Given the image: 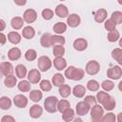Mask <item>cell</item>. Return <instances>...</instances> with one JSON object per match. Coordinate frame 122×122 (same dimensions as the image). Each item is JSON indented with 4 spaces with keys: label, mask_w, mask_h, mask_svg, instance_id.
Masks as SVG:
<instances>
[{
    "label": "cell",
    "mask_w": 122,
    "mask_h": 122,
    "mask_svg": "<svg viewBox=\"0 0 122 122\" xmlns=\"http://www.w3.org/2000/svg\"><path fill=\"white\" fill-rule=\"evenodd\" d=\"M65 44V38L61 35H51V45H64Z\"/></svg>",
    "instance_id": "8d00e7d4"
},
{
    "label": "cell",
    "mask_w": 122,
    "mask_h": 122,
    "mask_svg": "<svg viewBox=\"0 0 122 122\" xmlns=\"http://www.w3.org/2000/svg\"><path fill=\"white\" fill-rule=\"evenodd\" d=\"M107 38H108V40H109L110 42H115V41H117V40L120 38L119 31L116 30H112V31H109Z\"/></svg>",
    "instance_id": "ab89813d"
},
{
    "label": "cell",
    "mask_w": 122,
    "mask_h": 122,
    "mask_svg": "<svg viewBox=\"0 0 122 122\" xmlns=\"http://www.w3.org/2000/svg\"><path fill=\"white\" fill-rule=\"evenodd\" d=\"M0 70L4 76L10 75L13 72V67L10 62H2L0 65Z\"/></svg>",
    "instance_id": "4fadbf2b"
},
{
    "label": "cell",
    "mask_w": 122,
    "mask_h": 122,
    "mask_svg": "<svg viewBox=\"0 0 122 122\" xmlns=\"http://www.w3.org/2000/svg\"><path fill=\"white\" fill-rule=\"evenodd\" d=\"M51 83L53 84V86L59 87V86L63 85V84L65 83V78H64V76H63L61 73L57 72V73L53 74L52 79H51Z\"/></svg>",
    "instance_id": "cb8c5ba5"
},
{
    "label": "cell",
    "mask_w": 122,
    "mask_h": 122,
    "mask_svg": "<svg viewBox=\"0 0 122 122\" xmlns=\"http://www.w3.org/2000/svg\"><path fill=\"white\" fill-rule=\"evenodd\" d=\"M111 19L112 22H114L116 25L117 24H122V12L119 10L113 11L111 15Z\"/></svg>",
    "instance_id": "d590c367"
},
{
    "label": "cell",
    "mask_w": 122,
    "mask_h": 122,
    "mask_svg": "<svg viewBox=\"0 0 122 122\" xmlns=\"http://www.w3.org/2000/svg\"><path fill=\"white\" fill-rule=\"evenodd\" d=\"M87 88L88 90H90L91 92H97L99 90V83L96 80H89L87 83Z\"/></svg>",
    "instance_id": "f35d334b"
},
{
    "label": "cell",
    "mask_w": 122,
    "mask_h": 122,
    "mask_svg": "<svg viewBox=\"0 0 122 122\" xmlns=\"http://www.w3.org/2000/svg\"><path fill=\"white\" fill-rule=\"evenodd\" d=\"M107 76L111 79L117 80L122 76V69L119 66L111 67L107 71Z\"/></svg>",
    "instance_id": "8992f818"
},
{
    "label": "cell",
    "mask_w": 122,
    "mask_h": 122,
    "mask_svg": "<svg viewBox=\"0 0 122 122\" xmlns=\"http://www.w3.org/2000/svg\"><path fill=\"white\" fill-rule=\"evenodd\" d=\"M119 46H120V47L122 48V37H121V38L119 39Z\"/></svg>",
    "instance_id": "9f6ffc18"
},
{
    "label": "cell",
    "mask_w": 122,
    "mask_h": 122,
    "mask_svg": "<svg viewBox=\"0 0 122 122\" xmlns=\"http://www.w3.org/2000/svg\"><path fill=\"white\" fill-rule=\"evenodd\" d=\"M28 80L31 83V84H37L40 79H41V74L40 71L36 69H32L28 72Z\"/></svg>",
    "instance_id": "9c48e42d"
},
{
    "label": "cell",
    "mask_w": 122,
    "mask_h": 122,
    "mask_svg": "<svg viewBox=\"0 0 122 122\" xmlns=\"http://www.w3.org/2000/svg\"><path fill=\"white\" fill-rule=\"evenodd\" d=\"M17 83V79L14 75L10 74V75H8L6 76L5 80H4V84L7 88H13Z\"/></svg>",
    "instance_id": "4316f807"
},
{
    "label": "cell",
    "mask_w": 122,
    "mask_h": 122,
    "mask_svg": "<svg viewBox=\"0 0 122 122\" xmlns=\"http://www.w3.org/2000/svg\"><path fill=\"white\" fill-rule=\"evenodd\" d=\"M13 2L17 5V6H24L27 3V0H13Z\"/></svg>",
    "instance_id": "816d5d0a"
},
{
    "label": "cell",
    "mask_w": 122,
    "mask_h": 122,
    "mask_svg": "<svg viewBox=\"0 0 122 122\" xmlns=\"http://www.w3.org/2000/svg\"><path fill=\"white\" fill-rule=\"evenodd\" d=\"M30 82L29 80H22L18 83L17 87H18V90L20 92H30Z\"/></svg>",
    "instance_id": "83f0119b"
},
{
    "label": "cell",
    "mask_w": 122,
    "mask_h": 122,
    "mask_svg": "<svg viewBox=\"0 0 122 122\" xmlns=\"http://www.w3.org/2000/svg\"><path fill=\"white\" fill-rule=\"evenodd\" d=\"M55 14L58 17L65 18V17H67L69 15V10L65 5H62V4L57 5L56 8H55Z\"/></svg>",
    "instance_id": "e0dca14e"
},
{
    "label": "cell",
    "mask_w": 122,
    "mask_h": 122,
    "mask_svg": "<svg viewBox=\"0 0 122 122\" xmlns=\"http://www.w3.org/2000/svg\"><path fill=\"white\" fill-rule=\"evenodd\" d=\"M118 89H119L120 92H122V81L119 82V84H118Z\"/></svg>",
    "instance_id": "11a10c76"
},
{
    "label": "cell",
    "mask_w": 122,
    "mask_h": 122,
    "mask_svg": "<svg viewBox=\"0 0 122 122\" xmlns=\"http://www.w3.org/2000/svg\"><path fill=\"white\" fill-rule=\"evenodd\" d=\"M37 66L41 71H47L51 67V60L50 59L49 56H46V55L40 56L37 61Z\"/></svg>",
    "instance_id": "277c9868"
},
{
    "label": "cell",
    "mask_w": 122,
    "mask_h": 122,
    "mask_svg": "<svg viewBox=\"0 0 122 122\" xmlns=\"http://www.w3.org/2000/svg\"><path fill=\"white\" fill-rule=\"evenodd\" d=\"M62 118L66 122H70V121L73 120L74 119V111L72 109L69 108L64 112H62Z\"/></svg>",
    "instance_id": "f1b7e54d"
},
{
    "label": "cell",
    "mask_w": 122,
    "mask_h": 122,
    "mask_svg": "<svg viewBox=\"0 0 122 122\" xmlns=\"http://www.w3.org/2000/svg\"><path fill=\"white\" fill-rule=\"evenodd\" d=\"M53 66L57 71H63L67 67V61L65 58H63V56L55 57L53 59Z\"/></svg>",
    "instance_id": "5bb4252c"
},
{
    "label": "cell",
    "mask_w": 122,
    "mask_h": 122,
    "mask_svg": "<svg viewBox=\"0 0 122 122\" xmlns=\"http://www.w3.org/2000/svg\"><path fill=\"white\" fill-rule=\"evenodd\" d=\"M84 101L92 108V107H93L94 105H96V102H97V99L94 97V96H92V95H87L86 97H85V99H84Z\"/></svg>",
    "instance_id": "7dc6e473"
},
{
    "label": "cell",
    "mask_w": 122,
    "mask_h": 122,
    "mask_svg": "<svg viewBox=\"0 0 122 122\" xmlns=\"http://www.w3.org/2000/svg\"><path fill=\"white\" fill-rule=\"evenodd\" d=\"M101 87L105 92H110L114 88V84L112 80H104L101 84Z\"/></svg>",
    "instance_id": "b9f144b4"
},
{
    "label": "cell",
    "mask_w": 122,
    "mask_h": 122,
    "mask_svg": "<svg viewBox=\"0 0 122 122\" xmlns=\"http://www.w3.org/2000/svg\"><path fill=\"white\" fill-rule=\"evenodd\" d=\"M71 92L75 97L82 98V97H84V95L86 93V88L82 85H76L75 87H73Z\"/></svg>",
    "instance_id": "ffe728a7"
},
{
    "label": "cell",
    "mask_w": 122,
    "mask_h": 122,
    "mask_svg": "<svg viewBox=\"0 0 122 122\" xmlns=\"http://www.w3.org/2000/svg\"><path fill=\"white\" fill-rule=\"evenodd\" d=\"M13 103L17 108L23 109L28 105V98L23 94H17L13 97Z\"/></svg>",
    "instance_id": "30bf717a"
},
{
    "label": "cell",
    "mask_w": 122,
    "mask_h": 122,
    "mask_svg": "<svg viewBox=\"0 0 122 122\" xmlns=\"http://www.w3.org/2000/svg\"><path fill=\"white\" fill-rule=\"evenodd\" d=\"M86 72L90 75H94L96 73H98L99 70H100V65L97 61L95 60H91L87 63L86 65Z\"/></svg>",
    "instance_id": "5b68a950"
},
{
    "label": "cell",
    "mask_w": 122,
    "mask_h": 122,
    "mask_svg": "<svg viewBox=\"0 0 122 122\" xmlns=\"http://www.w3.org/2000/svg\"><path fill=\"white\" fill-rule=\"evenodd\" d=\"M40 89L43 91V92H50L52 88V84L49 81V80H42L40 82Z\"/></svg>",
    "instance_id": "7bdbcfd3"
},
{
    "label": "cell",
    "mask_w": 122,
    "mask_h": 122,
    "mask_svg": "<svg viewBox=\"0 0 122 122\" xmlns=\"http://www.w3.org/2000/svg\"><path fill=\"white\" fill-rule=\"evenodd\" d=\"M23 18H24V20H25L26 23L30 24V23H33V22L36 20V18H37V13H36V11H35L34 10H32V9H28V10H25V12H24V14H23Z\"/></svg>",
    "instance_id": "52a82bcc"
},
{
    "label": "cell",
    "mask_w": 122,
    "mask_h": 122,
    "mask_svg": "<svg viewBox=\"0 0 122 122\" xmlns=\"http://www.w3.org/2000/svg\"><path fill=\"white\" fill-rule=\"evenodd\" d=\"M104 115V109L100 105H94L91 108V118L93 122H100Z\"/></svg>",
    "instance_id": "3957f363"
},
{
    "label": "cell",
    "mask_w": 122,
    "mask_h": 122,
    "mask_svg": "<svg viewBox=\"0 0 122 122\" xmlns=\"http://www.w3.org/2000/svg\"><path fill=\"white\" fill-rule=\"evenodd\" d=\"M74 71H75V68H74L73 66H70L69 68H67L66 71H65V76H66V78L72 80Z\"/></svg>",
    "instance_id": "c3c4849f"
},
{
    "label": "cell",
    "mask_w": 122,
    "mask_h": 122,
    "mask_svg": "<svg viewBox=\"0 0 122 122\" xmlns=\"http://www.w3.org/2000/svg\"><path fill=\"white\" fill-rule=\"evenodd\" d=\"M8 40L11 43V44H19L21 41V35L17 32V31H10L8 33Z\"/></svg>",
    "instance_id": "7402d4cb"
},
{
    "label": "cell",
    "mask_w": 122,
    "mask_h": 122,
    "mask_svg": "<svg viewBox=\"0 0 122 122\" xmlns=\"http://www.w3.org/2000/svg\"><path fill=\"white\" fill-rule=\"evenodd\" d=\"M116 120H117L118 122H122V112L118 113V115H117V117H116Z\"/></svg>",
    "instance_id": "db71d44e"
},
{
    "label": "cell",
    "mask_w": 122,
    "mask_h": 122,
    "mask_svg": "<svg viewBox=\"0 0 122 122\" xmlns=\"http://www.w3.org/2000/svg\"><path fill=\"white\" fill-rule=\"evenodd\" d=\"M0 37H1V38H0V39H1L0 44H1V45H4V44L6 43V40H7V38H8V37H7L3 32H1V33H0Z\"/></svg>",
    "instance_id": "f907efd6"
},
{
    "label": "cell",
    "mask_w": 122,
    "mask_h": 122,
    "mask_svg": "<svg viewBox=\"0 0 122 122\" xmlns=\"http://www.w3.org/2000/svg\"><path fill=\"white\" fill-rule=\"evenodd\" d=\"M107 10L105 9H99L94 12V20L97 23H102L107 19Z\"/></svg>",
    "instance_id": "9a60e30c"
},
{
    "label": "cell",
    "mask_w": 122,
    "mask_h": 122,
    "mask_svg": "<svg viewBox=\"0 0 122 122\" xmlns=\"http://www.w3.org/2000/svg\"><path fill=\"white\" fill-rule=\"evenodd\" d=\"M67 30V25L63 22H57L54 26H53V31L56 34H61L64 33Z\"/></svg>",
    "instance_id": "4dcf8cb0"
},
{
    "label": "cell",
    "mask_w": 122,
    "mask_h": 122,
    "mask_svg": "<svg viewBox=\"0 0 122 122\" xmlns=\"http://www.w3.org/2000/svg\"><path fill=\"white\" fill-rule=\"evenodd\" d=\"M8 57L10 60L11 61H15V60H18L20 57H21V51L19 48H11L9 51H8Z\"/></svg>",
    "instance_id": "ac0fdd59"
},
{
    "label": "cell",
    "mask_w": 122,
    "mask_h": 122,
    "mask_svg": "<svg viewBox=\"0 0 122 122\" xmlns=\"http://www.w3.org/2000/svg\"><path fill=\"white\" fill-rule=\"evenodd\" d=\"M96 99L107 111H112L115 108V105H116L115 99L106 92L99 91L96 94Z\"/></svg>",
    "instance_id": "6da1fadb"
},
{
    "label": "cell",
    "mask_w": 122,
    "mask_h": 122,
    "mask_svg": "<svg viewBox=\"0 0 122 122\" xmlns=\"http://www.w3.org/2000/svg\"><path fill=\"white\" fill-rule=\"evenodd\" d=\"M36 57H37V52H36V51L33 50V49L28 50V51H26V53H25V58H26V60H28V61H33V60L36 59Z\"/></svg>",
    "instance_id": "74e56055"
},
{
    "label": "cell",
    "mask_w": 122,
    "mask_h": 122,
    "mask_svg": "<svg viewBox=\"0 0 122 122\" xmlns=\"http://www.w3.org/2000/svg\"><path fill=\"white\" fill-rule=\"evenodd\" d=\"M57 105H58V99L55 96H48L44 101V108L50 113H53L56 111H58Z\"/></svg>",
    "instance_id": "7a4b0ae2"
},
{
    "label": "cell",
    "mask_w": 122,
    "mask_h": 122,
    "mask_svg": "<svg viewBox=\"0 0 122 122\" xmlns=\"http://www.w3.org/2000/svg\"><path fill=\"white\" fill-rule=\"evenodd\" d=\"M7 121H14V118L12 116H10V115H5L1 118V122H7Z\"/></svg>",
    "instance_id": "681fc988"
},
{
    "label": "cell",
    "mask_w": 122,
    "mask_h": 122,
    "mask_svg": "<svg viewBox=\"0 0 122 122\" xmlns=\"http://www.w3.org/2000/svg\"><path fill=\"white\" fill-rule=\"evenodd\" d=\"M104 27H105V29H106L108 31H112V30H115L116 24H115L114 22H112V19H107V20H105Z\"/></svg>",
    "instance_id": "ee69618b"
},
{
    "label": "cell",
    "mask_w": 122,
    "mask_h": 122,
    "mask_svg": "<svg viewBox=\"0 0 122 122\" xmlns=\"http://www.w3.org/2000/svg\"><path fill=\"white\" fill-rule=\"evenodd\" d=\"M0 24H1V28H0V30L2 31V30H4V29H5V26H6V24H5V21H4L3 19H1V20H0Z\"/></svg>",
    "instance_id": "f5cc1de1"
},
{
    "label": "cell",
    "mask_w": 122,
    "mask_h": 122,
    "mask_svg": "<svg viewBox=\"0 0 122 122\" xmlns=\"http://www.w3.org/2000/svg\"><path fill=\"white\" fill-rule=\"evenodd\" d=\"M58 92H59V94H60L62 97L66 98V97H68V96L71 93V87H70L69 85L63 84V85L59 86Z\"/></svg>",
    "instance_id": "d4e9b609"
},
{
    "label": "cell",
    "mask_w": 122,
    "mask_h": 122,
    "mask_svg": "<svg viewBox=\"0 0 122 122\" xmlns=\"http://www.w3.org/2000/svg\"><path fill=\"white\" fill-rule=\"evenodd\" d=\"M52 52H53V55L55 57L63 56L65 53V49H64L63 45H54L53 49H52Z\"/></svg>",
    "instance_id": "e575fe53"
},
{
    "label": "cell",
    "mask_w": 122,
    "mask_h": 122,
    "mask_svg": "<svg viewBox=\"0 0 122 122\" xmlns=\"http://www.w3.org/2000/svg\"><path fill=\"white\" fill-rule=\"evenodd\" d=\"M91 107L85 102V101H81V102H78L76 104V107H75V111H76V113L78 115H85L89 112Z\"/></svg>",
    "instance_id": "8fae6325"
},
{
    "label": "cell",
    "mask_w": 122,
    "mask_h": 122,
    "mask_svg": "<svg viewBox=\"0 0 122 122\" xmlns=\"http://www.w3.org/2000/svg\"><path fill=\"white\" fill-rule=\"evenodd\" d=\"M60 1H65V0H60Z\"/></svg>",
    "instance_id": "91938a15"
},
{
    "label": "cell",
    "mask_w": 122,
    "mask_h": 122,
    "mask_svg": "<svg viewBox=\"0 0 122 122\" xmlns=\"http://www.w3.org/2000/svg\"><path fill=\"white\" fill-rule=\"evenodd\" d=\"M42 112H43L42 107L37 105V104L32 105L30 107V115L32 118H39L42 115Z\"/></svg>",
    "instance_id": "2e32d148"
},
{
    "label": "cell",
    "mask_w": 122,
    "mask_h": 122,
    "mask_svg": "<svg viewBox=\"0 0 122 122\" xmlns=\"http://www.w3.org/2000/svg\"><path fill=\"white\" fill-rule=\"evenodd\" d=\"M24 18H22V17H20V16H15V17H13L12 19H11V21H10V26L12 27V29L13 30H20V29H22V27H23V24H24Z\"/></svg>",
    "instance_id": "d6986e66"
},
{
    "label": "cell",
    "mask_w": 122,
    "mask_h": 122,
    "mask_svg": "<svg viewBox=\"0 0 122 122\" xmlns=\"http://www.w3.org/2000/svg\"><path fill=\"white\" fill-rule=\"evenodd\" d=\"M74 121H75V122H76V121H82V119H80V118H75Z\"/></svg>",
    "instance_id": "6f0895ef"
},
{
    "label": "cell",
    "mask_w": 122,
    "mask_h": 122,
    "mask_svg": "<svg viewBox=\"0 0 122 122\" xmlns=\"http://www.w3.org/2000/svg\"><path fill=\"white\" fill-rule=\"evenodd\" d=\"M42 92H40L39 90H32L30 92V98L33 102H39L42 99Z\"/></svg>",
    "instance_id": "1f68e13d"
},
{
    "label": "cell",
    "mask_w": 122,
    "mask_h": 122,
    "mask_svg": "<svg viewBox=\"0 0 122 122\" xmlns=\"http://www.w3.org/2000/svg\"><path fill=\"white\" fill-rule=\"evenodd\" d=\"M70 102L66 99H62L60 101H58V105H57V110L58 112H60L61 113L64 112L66 110H68L70 108Z\"/></svg>",
    "instance_id": "836d02e7"
},
{
    "label": "cell",
    "mask_w": 122,
    "mask_h": 122,
    "mask_svg": "<svg viewBox=\"0 0 122 122\" xmlns=\"http://www.w3.org/2000/svg\"><path fill=\"white\" fill-rule=\"evenodd\" d=\"M15 73H16V76L18 78L22 79V78L27 76V68L24 65H22V64L17 65L15 67Z\"/></svg>",
    "instance_id": "484cf974"
},
{
    "label": "cell",
    "mask_w": 122,
    "mask_h": 122,
    "mask_svg": "<svg viewBox=\"0 0 122 122\" xmlns=\"http://www.w3.org/2000/svg\"><path fill=\"white\" fill-rule=\"evenodd\" d=\"M22 35L26 39H31L35 35V30L31 26H26V27L23 28Z\"/></svg>",
    "instance_id": "44dd1931"
},
{
    "label": "cell",
    "mask_w": 122,
    "mask_h": 122,
    "mask_svg": "<svg viewBox=\"0 0 122 122\" xmlns=\"http://www.w3.org/2000/svg\"><path fill=\"white\" fill-rule=\"evenodd\" d=\"M116 120V117L114 115V113L112 112H108L107 114H104L103 117H102V120L103 122H114Z\"/></svg>",
    "instance_id": "f6af8a7d"
},
{
    "label": "cell",
    "mask_w": 122,
    "mask_h": 122,
    "mask_svg": "<svg viewBox=\"0 0 122 122\" xmlns=\"http://www.w3.org/2000/svg\"><path fill=\"white\" fill-rule=\"evenodd\" d=\"M40 43H41V46L44 47V48H49L51 45V33H44L42 36H41V39H40Z\"/></svg>",
    "instance_id": "603a6c76"
},
{
    "label": "cell",
    "mask_w": 122,
    "mask_h": 122,
    "mask_svg": "<svg viewBox=\"0 0 122 122\" xmlns=\"http://www.w3.org/2000/svg\"><path fill=\"white\" fill-rule=\"evenodd\" d=\"M85 75V71L82 70V69H79V68H75V71H74V73H73V77H72V80L74 81H79L81 80Z\"/></svg>",
    "instance_id": "60d3db41"
},
{
    "label": "cell",
    "mask_w": 122,
    "mask_h": 122,
    "mask_svg": "<svg viewBox=\"0 0 122 122\" xmlns=\"http://www.w3.org/2000/svg\"><path fill=\"white\" fill-rule=\"evenodd\" d=\"M80 23H81V18L76 13H71L67 17V24L71 28H76L80 25Z\"/></svg>",
    "instance_id": "ba28073f"
},
{
    "label": "cell",
    "mask_w": 122,
    "mask_h": 122,
    "mask_svg": "<svg viewBox=\"0 0 122 122\" xmlns=\"http://www.w3.org/2000/svg\"><path fill=\"white\" fill-rule=\"evenodd\" d=\"M11 107V100L8 96H2L0 98V108L2 110H9Z\"/></svg>",
    "instance_id": "d6a6232c"
},
{
    "label": "cell",
    "mask_w": 122,
    "mask_h": 122,
    "mask_svg": "<svg viewBox=\"0 0 122 122\" xmlns=\"http://www.w3.org/2000/svg\"><path fill=\"white\" fill-rule=\"evenodd\" d=\"M42 17L45 20H51L53 17V11L50 9H45L42 10Z\"/></svg>",
    "instance_id": "bcb514c9"
},
{
    "label": "cell",
    "mask_w": 122,
    "mask_h": 122,
    "mask_svg": "<svg viewBox=\"0 0 122 122\" xmlns=\"http://www.w3.org/2000/svg\"><path fill=\"white\" fill-rule=\"evenodd\" d=\"M112 57L119 64L122 65V49L116 48L112 51Z\"/></svg>",
    "instance_id": "f546056e"
},
{
    "label": "cell",
    "mask_w": 122,
    "mask_h": 122,
    "mask_svg": "<svg viewBox=\"0 0 122 122\" xmlns=\"http://www.w3.org/2000/svg\"><path fill=\"white\" fill-rule=\"evenodd\" d=\"M88 47V42L84 38H77L73 41V49L78 51H85Z\"/></svg>",
    "instance_id": "7c38bea8"
},
{
    "label": "cell",
    "mask_w": 122,
    "mask_h": 122,
    "mask_svg": "<svg viewBox=\"0 0 122 122\" xmlns=\"http://www.w3.org/2000/svg\"><path fill=\"white\" fill-rule=\"evenodd\" d=\"M117 2H118L120 5H122V0H117Z\"/></svg>",
    "instance_id": "680465c9"
}]
</instances>
